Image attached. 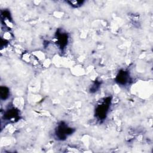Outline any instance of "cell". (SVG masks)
I'll return each mask as SVG.
<instances>
[{"instance_id":"1","label":"cell","mask_w":153,"mask_h":153,"mask_svg":"<svg viewBox=\"0 0 153 153\" xmlns=\"http://www.w3.org/2000/svg\"><path fill=\"white\" fill-rule=\"evenodd\" d=\"M111 98L110 97H106L97 106L95 110V115L99 120H103L106 118L111 104Z\"/></svg>"},{"instance_id":"2","label":"cell","mask_w":153,"mask_h":153,"mask_svg":"<svg viewBox=\"0 0 153 153\" xmlns=\"http://www.w3.org/2000/svg\"><path fill=\"white\" fill-rule=\"evenodd\" d=\"M74 131V128L69 127L66 124L62 122L56 127L55 134L59 140H64L69 135L72 134Z\"/></svg>"},{"instance_id":"3","label":"cell","mask_w":153,"mask_h":153,"mask_svg":"<svg viewBox=\"0 0 153 153\" xmlns=\"http://www.w3.org/2000/svg\"><path fill=\"white\" fill-rule=\"evenodd\" d=\"M130 76L127 71L124 70H121L119 71L115 78L116 82L122 85H126L129 81Z\"/></svg>"},{"instance_id":"4","label":"cell","mask_w":153,"mask_h":153,"mask_svg":"<svg viewBox=\"0 0 153 153\" xmlns=\"http://www.w3.org/2000/svg\"><path fill=\"white\" fill-rule=\"evenodd\" d=\"M56 39L57 40V44L60 47L63 49L67 45L68 41V36L66 33L58 30L56 33Z\"/></svg>"},{"instance_id":"5","label":"cell","mask_w":153,"mask_h":153,"mask_svg":"<svg viewBox=\"0 0 153 153\" xmlns=\"http://www.w3.org/2000/svg\"><path fill=\"white\" fill-rule=\"evenodd\" d=\"M19 115V111L14 108L8 109L4 114V118L6 120H11L12 118H17Z\"/></svg>"},{"instance_id":"6","label":"cell","mask_w":153,"mask_h":153,"mask_svg":"<svg viewBox=\"0 0 153 153\" xmlns=\"http://www.w3.org/2000/svg\"><path fill=\"white\" fill-rule=\"evenodd\" d=\"M10 91L8 87L5 86H1L0 87V96L2 100H6L9 96Z\"/></svg>"},{"instance_id":"7","label":"cell","mask_w":153,"mask_h":153,"mask_svg":"<svg viewBox=\"0 0 153 153\" xmlns=\"http://www.w3.org/2000/svg\"><path fill=\"white\" fill-rule=\"evenodd\" d=\"M67 2L73 7L77 8L81 6L82 4L84 3V1H67Z\"/></svg>"},{"instance_id":"8","label":"cell","mask_w":153,"mask_h":153,"mask_svg":"<svg viewBox=\"0 0 153 153\" xmlns=\"http://www.w3.org/2000/svg\"><path fill=\"white\" fill-rule=\"evenodd\" d=\"M100 82L97 81H95V82L93 83V84L92 85V86L90 87V91L91 93H94L96 91H97V90L100 87Z\"/></svg>"}]
</instances>
